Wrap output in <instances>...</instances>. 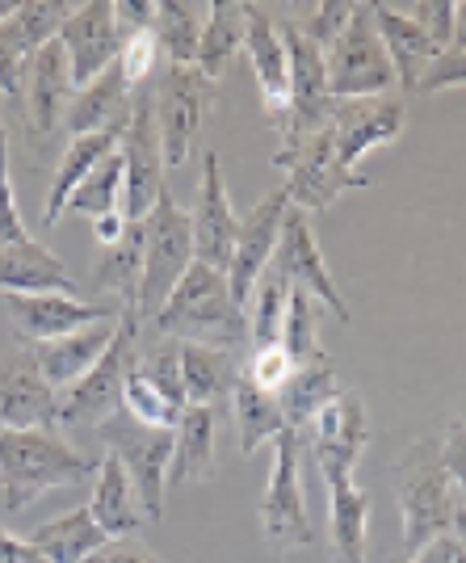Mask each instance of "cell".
<instances>
[{"instance_id":"18","label":"cell","mask_w":466,"mask_h":563,"mask_svg":"<svg viewBox=\"0 0 466 563\" xmlns=\"http://www.w3.org/2000/svg\"><path fill=\"white\" fill-rule=\"evenodd\" d=\"M68 4H18L0 22V97H22L25 68L68 22Z\"/></svg>"},{"instance_id":"14","label":"cell","mask_w":466,"mask_h":563,"mask_svg":"<svg viewBox=\"0 0 466 563\" xmlns=\"http://www.w3.org/2000/svg\"><path fill=\"white\" fill-rule=\"evenodd\" d=\"M286 211H290V194H286V186H278L274 194L260 198L248 219H240L232 265H228V290H232V299L240 311L248 303V295H253V286L260 282V274L269 269V261H274Z\"/></svg>"},{"instance_id":"30","label":"cell","mask_w":466,"mask_h":563,"mask_svg":"<svg viewBox=\"0 0 466 563\" xmlns=\"http://www.w3.org/2000/svg\"><path fill=\"white\" fill-rule=\"evenodd\" d=\"M240 353L214 350V345H181V383H186V404L198 408H223L232 404V391L240 383Z\"/></svg>"},{"instance_id":"16","label":"cell","mask_w":466,"mask_h":563,"mask_svg":"<svg viewBox=\"0 0 466 563\" xmlns=\"http://www.w3.org/2000/svg\"><path fill=\"white\" fill-rule=\"evenodd\" d=\"M408 126V110L396 97H366V101H336L332 106V135H336V161L345 173L362 177L357 165L374 147H387Z\"/></svg>"},{"instance_id":"43","label":"cell","mask_w":466,"mask_h":563,"mask_svg":"<svg viewBox=\"0 0 466 563\" xmlns=\"http://www.w3.org/2000/svg\"><path fill=\"white\" fill-rule=\"evenodd\" d=\"M18 240H30V232H25L22 211H18V194H13V177H9V135L0 131V249L18 244Z\"/></svg>"},{"instance_id":"48","label":"cell","mask_w":466,"mask_h":563,"mask_svg":"<svg viewBox=\"0 0 466 563\" xmlns=\"http://www.w3.org/2000/svg\"><path fill=\"white\" fill-rule=\"evenodd\" d=\"M114 22L118 34H140V30H152L156 22V0H114Z\"/></svg>"},{"instance_id":"1","label":"cell","mask_w":466,"mask_h":563,"mask_svg":"<svg viewBox=\"0 0 466 563\" xmlns=\"http://www.w3.org/2000/svg\"><path fill=\"white\" fill-rule=\"evenodd\" d=\"M93 454H80L55 429H4L0 433V496L4 514H22L51 488H76L97 475Z\"/></svg>"},{"instance_id":"55","label":"cell","mask_w":466,"mask_h":563,"mask_svg":"<svg viewBox=\"0 0 466 563\" xmlns=\"http://www.w3.org/2000/svg\"><path fill=\"white\" fill-rule=\"evenodd\" d=\"M450 560H454V563H466V555L458 551V547H454V542H450Z\"/></svg>"},{"instance_id":"5","label":"cell","mask_w":466,"mask_h":563,"mask_svg":"<svg viewBox=\"0 0 466 563\" xmlns=\"http://www.w3.org/2000/svg\"><path fill=\"white\" fill-rule=\"evenodd\" d=\"M193 265V228L189 211L173 198V189H164L156 207L143 219V278H140V320L152 324L156 311L168 303V295L177 290V282L186 278Z\"/></svg>"},{"instance_id":"52","label":"cell","mask_w":466,"mask_h":563,"mask_svg":"<svg viewBox=\"0 0 466 563\" xmlns=\"http://www.w3.org/2000/svg\"><path fill=\"white\" fill-rule=\"evenodd\" d=\"M450 55H466V0L454 4V38H450Z\"/></svg>"},{"instance_id":"3","label":"cell","mask_w":466,"mask_h":563,"mask_svg":"<svg viewBox=\"0 0 466 563\" xmlns=\"http://www.w3.org/2000/svg\"><path fill=\"white\" fill-rule=\"evenodd\" d=\"M399 526H403V560H412L420 551L437 547L450 539V521L458 509V493L450 484V475L442 467V442L420 438L408 446V454L399 459Z\"/></svg>"},{"instance_id":"34","label":"cell","mask_w":466,"mask_h":563,"mask_svg":"<svg viewBox=\"0 0 466 563\" xmlns=\"http://www.w3.org/2000/svg\"><path fill=\"white\" fill-rule=\"evenodd\" d=\"M232 424H235V442L240 454H257L265 442H274L278 433H286V417H281V404L274 391H260L253 378L240 371V383L232 391Z\"/></svg>"},{"instance_id":"54","label":"cell","mask_w":466,"mask_h":563,"mask_svg":"<svg viewBox=\"0 0 466 563\" xmlns=\"http://www.w3.org/2000/svg\"><path fill=\"white\" fill-rule=\"evenodd\" d=\"M445 542H450V539H445ZM445 542H437V547H429V551H420V555H412V560H403V563H442Z\"/></svg>"},{"instance_id":"56","label":"cell","mask_w":466,"mask_h":563,"mask_svg":"<svg viewBox=\"0 0 466 563\" xmlns=\"http://www.w3.org/2000/svg\"><path fill=\"white\" fill-rule=\"evenodd\" d=\"M13 9H18V4H4V0H0V22H4V18L13 13Z\"/></svg>"},{"instance_id":"58","label":"cell","mask_w":466,"mask_h":563,"mask_svg":"<svg viewBox=\"0 0 466 563\" xmlns=\"http://www.w3.org/2000/svg\"><path fill=\"white\" fill-rule=\"evenodd\" d=\"M0 433H4V421H0Z\"/></svg>"},{"instance_id":"7","label":"cell","mask_w":466,"mask_h":563,"mask_svg":"<svg viewBox=\"0 0 466 563\" xmlns=\"http://www.w3.org/2000/svg\"><path fill=\"white\" fill-rule=\"evenodd\" d=\"M118 156H122V214H126V223H143L147 211L156 207V198L168 189L164 186V143L160 126H156V101H152L147 85L135 89Z\"/></svg>"},{"instance_id":"32","label":"cell","mask_w":466,"mask_h":563,"mask_svg":"<svg viewBox=\"0 0 466 563\" xmlns=\"http://www.w3.org/2000/svg\"><path fill=\"white\" fill-rule=\"evenodd\" d=\"M341 391H345V387H341V378H336V362H332L328 353H315L311 362H299V366H295V375L286 378V387L278 391L286 429L303 433L307 424H311V417H315L324 404H332Z\"/></svg>"},{"instance_id":"37","label":"cell","mask_w":466,"mask_h":563,"mask_svg":"<svg viewBox=\"0 0 466 563\" xmlns=\"http://www.w3.org/2000/svg\"><path fill=\"white\" fill-rule=\"evenodd\" d=\"M202 25H207V13H202L198 4H186V0H156L152 34H156L164 59H168L173 68H193Z\"/></svg>"},{"instance_id":"36","label":"cell","mask_w":466,"mask_h":563,"mask_svg":"<svg viewBox=\"0 0 466 563\" xmlns=\"http://www.w3.org/2000/svg\"><path fill=\"white\" fill-rule=\"evenodd\" d=\"M240 51H244V4H232V0L210 4L202 38H198V59H193V68L219 85Z\"/></svg>"},{"instance_id":"17","label":"cell","mask_w":466,"mask_h":563,"mask_svg":"<svg viewBox=\"0 0 466 563\" xmlns=\"http://www.w3.org/2000/svg\"><path fill=\"white\" fill-rule=\"evenodd\" d=\"M189 228H193V261L214 265V269L228 274L240 219H235L232 194H228V181H223L219 152L202 156V186H198V202H193V214H189Z\"/></svg>"},{"instance_id":"57","label":"cell","mask_w":466,"mask_h":563,"mask_svg":"<svg viewBox=\"0 0 466 563\" xmlns=\"http://www.w3.org/2000/svg\"><path fill=\"white\" fill-rule=\"evenodd\" d=\"M442 563H454V560H450V542H445V555H442Z\"/></svg>"},{"instance_id":"22","label":"cell","mask_w":466,"mask_h":563,"mask_svg":"<svg viewBox=\"0 0 466 563\" xmlns=\"http://www.w3.org/2000/svg\"><path fill=\"white\" fill-rule=\"evenodd\" d=\"M80 286L71 278L68 261H59L47 244L34 235L0 249V295H76Z\"/></svg>"},{"instance_id":"44","label":"cell","mask_w":466,"mask_h":563,"mask_svg":"<svg viewBox=\"0 0 466 563\" xmlns=\"http://www.w3.org/2000/svg\"><path fill=\"white\" fill-rule=\"evenodd\" d=\"M350 18H353V4H341V0H324L311 18L303 22V30L311 34V43L320 51H328L336 38H341V30L350 25Z\"/></svg>"},{"instance_id":"29","label":"cell","mask_w":466,"mask_h":563,"mask_svg":"<svg viewBox=\"0 0 466 563\" xmlns=\"http://www.w3.org/2000/svg\"><path fill=\"white\" fill-rule=\"evenodd\" d=\"M122 131H126V126H110V131H93V135L68 140L59 165H55V177H51V189H47V211H43V223H47V228H55V223L64 219V207H68L71 189L80 186L101 161L114 156L118 143H122Z\"/></svg>"},{"instance_id":"21","label":"cell","mask_w":466,"mask_h":563,"mask_svg":"<svg viewBox=\"0 0 466 563\" xmlns=\"http://www.w3.org/2000/svg\"><path fill=\"white\" fill-rule=\"evenodd\" d=\"M59 43H64V55H68L71 85L85 89L89 80H97L114 64L118 47H122V34H118L114 22V0H93V4L71 9L64 30H59Z\"/></svg>"},{"instance_id":"8","label":"cell","mask_w":466,"mask_h":563,"mask_svg":"<svg viewBox=\"0 0 466 563\" xmlns=\"http://www.w3.org/2000/svg\"><path fill=\"white\" fill-rule=\"evenodd\" d=\"M274 165L286 173V194H290V207H299L307 214H324L345 189H366L370 177H353L336 161V135H332V122L324 131L307 135V140L278 147L274 152Z\"/></svg>"},{"instance_id":"38","label":"cell","mask_w":466,"mask_h":563,"mask_svg":"<svg viewBox=\"0 0 466 563\" xmlns=\"http://www.w3.org/2000/svg\"><path fill=\"white\" fill-rule=\"evenodd\" d=\"M286 303H290V282L269 265V269L260 274L257 286H253L248 303H244V320H248V341H253V350H269V345L281 341Z\"/></svg>"},{"instance_id":"20","label":"cell","mask_w":466,"mask_h":563,"mask_svg":"<svg viewBox=\"0 0 466 563\" xmlns=\"http://www.w3.org/2000/svg\"><path fill=\"white\" fill-rule=\"evenodd\" d=\"M59 391L38 371L34 350H13L0 357V421L4 429H55Z\"/></svg>"},{"instance_id":"42","label":"cell","mask_w":466,"mask_h":563,"mask_svg":"<svg viewBox=\"0 0 466 563\" xmlns=\"http://www.w3.org/2000/svg\"><path fill=\"white\" fill-rule=\"evenodd\" d=\"M244 375L257 383L260 391H274L278 396L281 387H286V378L295 375V357L278 345H269V350H253L248 353V362H244Z\"/></svg>"},{"instance_id":"35","label":"cell","mask_w":466,"mask_h":563,"mask_svg":"<svg viewBox=\"0 0 466 563\" xmlns=\"http://www.w3.org/2000/svg\"><path fill=\"white\" fill-rule=\"evenodd\" d=\"M140 278H143V223H126L118 244L101 249L97 257V290L114 295L118 311L140 316Z\"/></svg>"},{"instance_id":"4","label":"cell","mask_w":466,"mask_h":563,"mask_svg":"<svg viewBox=\"0 0 466 563\" xmlns=\"http://www.w3.org/2000/svg\"><path fill=\"white\" fill-rule=\"evenodd\" d=\"M140 332L143 320L135 311L118 316V336L80 383H71L68 391H59L55 408V433H97L114 412H122V383L140 362Z\"/></svg>"},{"instance_id":"24","label":"cell","mask_w":466,"mask_h":563,"mask_svg":"<svg viewBox=\"0 0 466 563\" xmlns=\"http://www.w3.org/2000/svg\"><path fill=\"white\" fill-rule=\"evenodd\" d=\"M114 336H118V320H101V324H89V329L71 332V336L47 341V345H30V350H34V362L47 375L51 387L55 391H68L71 383H80L106 357V350L114 345Z\"/></svg>"},{"instance_id":"27","label":"cell","mask_w":466,"mask_h":563,"mask_svg":"<svg viewBox=\"0 0 466 563\" xmlns=\"http://www.w3.org/2000/svg\"><path fill=\"white\" fill-rule=\"evenodd\" d=\"M89 514L93 521L110 534V542H122V539H135L143 530V505L140 496H135V484H131V475L122 471L114 454H101V463H97V484H93V500H89Z\"/></svg>"},{"instance_id":"45","label":"cell","mask_w":466,"mask_h":563,"mask_svg":"<svg viewBox=\"0 0 466 563\" xmlns=\"http://www.w3.org/2000/svg\"><path fill=\"white\" fill-rule=\"evenodd\" d=\"M442 467L458 493V505H466V424L450 421L442 438Z\"/></svg>"},{"instance_id":"10","label":"cell","mask_w":466,"mask_h":563,"mask_svg":"<svg viewBox=\"0 0 466 563\" xmlns=\"http://www.w3.org/2000/svg\"><path fill=\"white\" fill-rule=\"evenodd\" d=\"M260 530L274 547H311L315 530L303 496V438L286 429L274 438V475L260 496Z\"/></svg>"},{"instance_id":"19","label":"cell","mask_w":466,"mask_h":563,"mask_svg":"<svg viewBox=\"0 0 466 563\" xmlns=\"http://www.w3.org/2000/svg\"><path fill=\"white\" fill-rule=\"evenodd\" d=\"M25 126L34 140H55L68 122L71 97H76V85H71V68L68 55H64V43L51 38L47 47L38 51L25 68Z\"/></svg>"},{"instance_id":"41","label":"cell","mask_w":466,"mask_h":563,"mask_svg":"<svg viewBox=\"0 0 466 563\" xmlns=\"http://www.w3.org/2000/svg\"><path fill=\"white\" fill-rule=\"evenodd\" d=\"M160 55L164 51L152 30H140V34H126V38H122V47H118V68L126 71L131 89H143V85L152 80V71H156V64H160Z\"/></svg>"},{"instance_id":"28","label":"cell","mask_w":466,"mask_h":563,"mask_svg":"<svg viewBox=\"0 0 466 563\" xmlns=\"http://www.w3.org/2000/svg\"><path fill=\"white\" fill-rule=\"evenodd\" d=\"M374 25H378V38L391 55V68H396V80L403 89H420L424 71L442 59L437 43L420 30L408 13H396L387 4H374Z\"/></svg>"},{"instance_id":"40","label":"cell","mask_w":466,"mask_h":563,"mask_svg":"<svg viewBox=\"0 0 466 563\" xmlns=\"http://www.w3.org/2000/svg\"><path fill=\"white\" fill-rule=\"evenodd\" d=\"M281 350L295 357V366L299 362H311L320 350V307L315 299L299 290V286H290V303H286V324H281Z\"/></svg>"},{"instance_id":"25","label":"cell","mask_w":466,"mask_h":563,"mask_svg":"<svg viewBox=\"0 0 466 563\" xmlns=\"http://www.w3.org/2000/svg\"><path fill=\"white\" fill-rule=\"evenodd\" d=\"M131 101H135V89H131L126 71L118 68V59H114L110 68L97 76V80H89L85 89H76L64 131H68L71 140H80V135H93V131L126 126V118H131Z\"/></svg>"},{"instance_id":"39","label":"cell","mask_w":466,"mask_h":563,"mask_svg":"<svg viewBox=\"0 0 466 563\" xmlns=\"http://www.w3.org/2000/svg\"><path fill=\"white\" fill-rule=\"evenodd\" d=\"M110 211H122V156H110L71 189L64 214H85V219H101Z\"/></svg>"},{"instance_id":"31","label":"cell","mask_w":466,"mask_h":563,"mask_svg":"<svg viewBox=\"0 0 466 563\" xmlns=\"http://www.w3.org/2000/svg\"><path fill=\"white\" fill-rule=\"evenodd\" d=\"M214 424H219V408H198V404H186L181 421H177V429H173L168 488L210 479V471H214Z\"/></svg>"},{"instance_id":"33","label":"cell","mask_w":466,"mask_h":563,"mask_svg":"<svg viewBox=\"0 0 466 563\" xmlns=\"http://www.w3.org/2000/svg\"><path fill=\"white\" fill-rule=\"evenodd\" d=\"M25 542L47 563H85L93 560L101 547H110V534L93 521L89 505H80L71 514L55 517V521L38 526V530H30Z\"/></svg>"},{"instance_id":"6","label":"cell","mask_w":466,"mask_h":563,"mask_svg":"<svg viewBox=\"0 0 466 563\" xmlns=\"http://www.w3.org/2000/svg\"><path fill=\"white\" fill-rule=\"evenodd\" d=\"M324 59L332 101L387 97L399 85L396 68H391V55H387L382 38H378V25H374V4H353L350 25L324 51Z\"/></svg>"},{"instance_id":"12","label":"cell","mask_w":466,"mask_h":563,"mask_svg":"<svg viewBox=\"0 0 466 563\" xmlns=\"http://www.w3.org/2000/svg\"><path fill=\"white\" fill-rule=\"evenodd\" d=\"M307 442H311V459L324 479L332 475H353L362 450L370 442V412H366V399L357 391H341V396L324 404L311 424L303 429ZM299 433V438H303Z\"/></svg>"},{"instance_id":"2","label":"cell","mask_w":466,"mask_h":563,"mask_svg":"<svg viewBox=\"0 0 466 563\" xmlns=\"http://www.w3.org/2000/svg\"><path fill=\"white\" fill-rule=\"evenodd\" d=\"M152 329L177 345H214V350L240 353L248 336V320L228 290V274L193 261L186 278L177 282V290L168 295V303L156 311Z\"/></svg>"},{"instance_id":"13","label":"cell","mask_w":466,"mask_h":563,"mask_svg":"<svg viewBox=\"0 0 466 563\" xmlns=\"http://www.w3.org/2000/svg\"><path fill=\"white\" fill-rule=\"evenodd\" d=\"M269 265H274L290 286H299L311 299H320L324 307H332L336 320H345V324L353 320L350 303H345V295L336 290L332 269H328L324 253H320V244H315V228H311V214L307 211H299V207L286 211L278 249H274V261H269Z\"/></svg>"},{"instance_id":"26","label":"cell","mask_w":466,"mask_h":563,"mask_svg":"<svg viewBox=\"0 0 466 563\" xmlns=\"http://www.w3.org/2000/svg\"><path fill=\"white\" fill-rule=\"evenodd\" d=\"M328 488V530H332V560L366 563L370 551V493L353 484V475H332Z\"/></svg>"},{"instance_id":"9","label":"cell","mask_w":466,"mask_h":563,"mask_svg":"<svg viewBox=\"0 0 466 563\" xmlns=\"http://www.w3.org/2000/svg\"><path fill=\"white\" fill-rule=\"evenodd\" d=\"M106 442V454H114L122 471L131 475L135 496L143 505L147 521L164 517V488H168V463H173V433L168 429H143L126 412H114L110 421L97 429Z\"/></svg>"},{"instance_id":"47","label":"cell","mask_w":466,"mask_h":563,"mask_svg":"<svg viewBox=\"0 0 466 563\" xmlns=\"http://www.w3.org/2000/svg\"><path fill=\"white\" fill-rule=\"evenodd\" d=\"M420 89H424V93H437V89H466V55H442L433 68L424 71Z\"/></svg>"},{"instance_id":"23","label":"cell","mask_w":466,"mask_h":563,"mask_svg":"<svg viewBox=\"0 0 466 563\" xmlns=\"http://www.w3.org/2000/svg\"><path fill=\"white\" fill-rule=\"evenodd\" d=\"M244 55L257 71L260 97H265V114H278L290 101V68H286V43H281L278 22L260 9L244 4Z\"/></svg>"},{"instance_id":"51","label":"cell","mask_w":466,"mask_h":563,"mask_svg":"<svg viewBox=\"0 0 466 563\" xmlns=\"http://www.w3.org/2000/svg\"><path fill=\"white\" fill-rule=\"evenodd\" d=\"M122 232H126V214L122 211H110V214H101V219H93V235H97V244H101V249L118 244Z\"/></svg>"},{"instance_id":"59","label":"cell","mask_w":466,"mask_h":563,"mask_svg":"<svg viewBox=\"0 0 466 563\" xmlns=\"http://www.w3.org/2000/svg\"><path fill=\"white\" fill-rule=\"evenodd\" d=\"M0 131H4V126H0Z\"/></svg>"},{"instance_id":"11","label":"cell","mask_w":466,"mask_h":563,"mask_svg":"<svg viewBox=\"0 0 466 563\" xmlns=\"http://www.w3.org/2000/svg\"><path fill=\"white\" fill-rule=\"evenodd\" d=\"M156 101V126L164 143V168H181L198 147L202 122L214 101V80H207L198 68H173L160 76V85L152 89Z\"/></svg>"},{"instance_id":"49","label":"cell","mask_w":466,"mask_h":563,"mask_svg":"<svg viewBox=\"0 0 466 563\" xmlns=\"http://www.w3.org/2000/svg\"><path fill=\"white\" fill-rule=\"evenodd\" d=\"M85 563H164L160 555H152L147 547H140V542L122 539V542H110V547H101L93 560Z\"/></svg>"},{"instance_id":"46","label":"cell","mask_w":466,"mask_h":563,"mask_svg":"<svg viewBox=\"0 0 466 563\" xmlns=\"http://www.w3.org/2000/svg\"><path fill=\"white\" fill-rule=\"evenodd\" d=\"M408 18H412V22H417L433 43H437L442 55H450V38H454V0H437V4H429V0H424V4H417Z\"/></svg>"},{"instance_id":"15","label":"cell","mask_w":466,"mask_h":563,"mask_svg":"<svg viewBox=\"0 0 466 563\" xmlns=\"http://www.w3.org/2000/svg\"><path fill=\"white\" fill-rule=\"evenodd\" d=\"M0 303L9 311V324L22 336L25 345H47L59 336L101 324V320H118V307L85 303L71 295H0Z\"/></svg>"},{"instance_id":"50","label":"cell","mask_w":466,"mask_h":563,"mask_svg":"<svg viewBox=\"0 0 466 563\" xmlns=\"http://www.w3.org/2000/svg\"><path fill=\"white\" fill-rule=\"evenodd\" d=\"M0 563H47L25 539H13L9 530H0Z\"/></svg>"},{"instance_id":"53","label":"cell","mask_w":466,"mask_h":563,"mask_svg":"<svg viewBox=\"0 0 466 563\" xmlns=\"http://www.w3.org/2000/svg\"><path fill=\"white\" fill-rule=\"evenodd\" d=\"M450 542L466 555V505L454 509V521H450Z\"/></svg>"}]
</instances>
